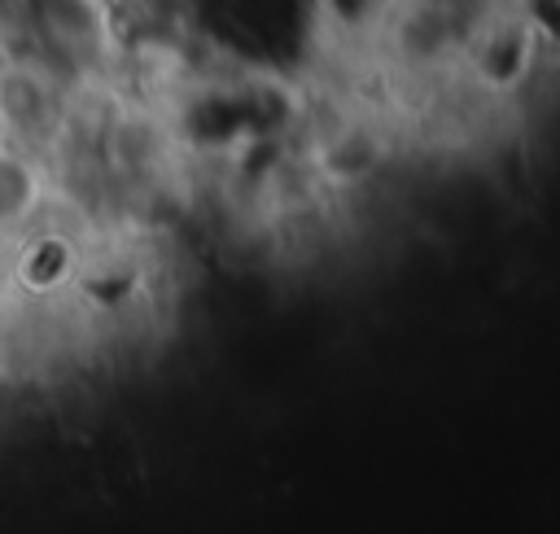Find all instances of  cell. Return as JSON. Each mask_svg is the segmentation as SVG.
<instances>
[{
  "label": "cell",
  "mask_w": 560,
  "mask_h": 534,
  "mask_svg": "<svg viewBox=\"0 0 560 534\" xmlns=\"http://www.w3.org/2000/svg\"><path fill=\"white\" fill-rule=\"evenodd\" d=\"M35 197H39V184L26 171V162L0 153V223H13L18 214H26Z\"/></svg>",
  "instance_id": "7a4b0ae2"
},
{
  "label": "cell",
  "mask_w": 560,
  "mask_h": 534,
  "mask_svg": "<svg viewBox=\"0 0 560 534\" xmlns=\"http://www.w3.org/2000/svg\"><path fill=\"white\" fill-rule=\"evenodd\" d=\"M0 114L13 123V127H22V131H35L48 114H52V92H48V83L39 79V74H31V70H9L4 79H0Z\"/></svg>",
  "instance_id": "6da1fadb"
},
{
  "label": "cell",
  "mask_w": 560,
  "mask_h": 534,
  "mask_svg": "<svg viewBox=\"0 0 560 534\" xmlns=\"http://www.w3.org/2000/svg\"><path fill=\"white\" fill-rule=\"evenodd\" d=\"M9 4H13V0H0V9H9Z\"/></svg>",
  "instance_id": "3957f363"
}]
</instances>
